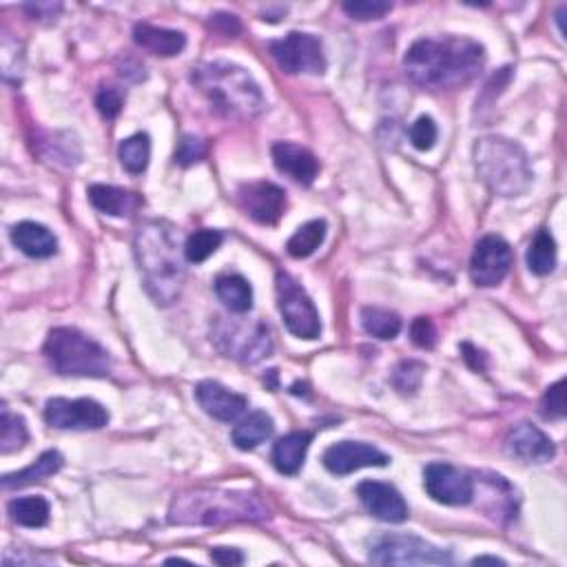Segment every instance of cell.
<instances>
[{"mask_svg":"<svg viewBox=\"0 0 567 567\" xmlns=\"http://www.w3.org/2000/svg\"><path fill=\"white\" fill-rule=\"evenodd\" d=\"M486 65V49L461 36L421 38L404 56L406 76L417 87L441 91L468 85Z\"/></svg>","mask_w":567,"mask_h":567,"instance_id":"obj_1","label":"cell"},{"mask_svg":"<svg viewBox=\"0 0 567 567\" xmlns=\"http://www.w3.org/2000/svg\"><path fill=\"white\" fill-rule=\"evenodd\" d=\"M133 253L151 300L160 306L178 302L187 280V268L182 262L184 246H180L178 229L167 220L140 224L133 240Z\"/></svg>","mask_w":567,"mask_h":567,"instance_id":"obj_2","label":"cell"},{"mask_svg":"<svg viewBox=\"0 0 567 567\" xmlns=\"http://www.w3.org/2000/svg\"><path fill=\"white\" fill-rule=\"evenodd\" d=\"M191 82L224 118L253 120L266 107V100L255 78L240 65L213 60L193 67Z\"/></svg>","mask_w":567,"mask_h":567,"instance_id":"obj_3","label":"cell"},{"mask_svg":"<svg viewBox=\"0 0 567 567\" xmlns=\"http://www.w3.org/2000/svg\"><path fill=\"white\" fill-rule=\"evenodd\" d=\"M268 519L266 503L253 492L198 488L175 497L169 521L175 525H224Z\"/></svg>","mask_w":567,"mask_h":567,"instance_id":"obj_4","label":"cell"},{"mask_svg":"<svg viewBox=\"0 0 567 567\" xmlns=\"http://www.w3.org/2000/svg\"><path fill=\"white\" fill-rule=\"evenodd\" d=\"M474 167L481 182L501 198H519L532 187L528 153L514 140L486 136L474 144Z\"/></svg>","mask_w":567,"mask_h":567,"instance_id":"obj_5","label":"cell"},{"mask_svg":"<svg viewBox=\"0 0 567 567\" xmlns=\"http://www.w3.org/2000/svg\"><path fill=\"white\" fill-rule=\"evenodd\" d=\"M45 357L58 375L67 377H107L111 357L96 339L80 333L78 328L60 326L49 333Z\"/></svg>","mask_w":567,"mask_h":567,"instance_id":"obj_6","label":"cell"},{"mask_svg":"<svg viewBox=\"0 0 567 567\" xmlns=\"http://www.w3.org/2000/svg\"><path fill=\"white\" fill-rule=\"evenodd\" d=\"M375 565H450L452 554L419 536L384 534L370 548Z\"/></svg>","mask_w":567,"mask_h":567,"instance_id":"obj_7","label":"cell"},{"mask_svg":"<svg viewBox=\"0 0 567 567\" xmlns=\"http://www.w3.org/2000/svg\"><path fill=\"white\" fill-rule=\"evenodd\" d=\"M277 306L288 331L300 339H317L322 322L311 297L302 284L288 273H277Z\"/></svg>","mask_w":567,"mask_h":567,"instance_id":"obj_8","label":"cell"},{"mask_svg":"<svg viewBox=\"0 0 567 567\" xmlns=\"http://www.w3.org/2000/svg\"><path fill=\"white\" fill-rule=\"evenodd\" d=\"M268 51L275 58L277 67L286 74H324L326 60H324V47L322 40L313 34L291 32L282 40L268 45Z\"/></svg>","mask_w":567,"mask_h":567,"instance_id":"obj_9","label":"cell"},{"mask_svg":"<svg viewBox=\"0 0 567 567\" xmlns=\"http://www.w3.org/2000/svg\"><path fill=\"white\" fill-rule=\"evenodd\" d=\"M213 342L218 344L222 353L240 359L244 364L262 362L273 350L271 335H268V328L264 324L246 326L218 322L213 328Z\"/></svg>","mask_w":567,"mask_h":567,"instance_id":"obj_10","label":"cell"},{"mask_svg":"<svg viewBox=\"0 0 567 567\" xmlns=\"http://www.w3.org/2000/svg\"><path fill=\"white\" fill-rule=\"evenodd\" d=\"M45 421L58 430H100L109 424L107 408L94 399H49Z\"/></svg>","mask_w":567,"mask_h":567,"instance_id":"obj_11","label":"cell"},{"mask_svg":"<svg viewBox=\"0 0 567 567\" xmlns=\"http://www.w3.org/2000/svg\"><path fill=\"white\" fill-rule=\"evenodd\" d=\"M514 262V255L510 244L499 235H486L481 237L474 246L472 260H470V277L472 282L481 288L497 286L505 280L510 273Z\"/></svg>","mask_w":567,"mask_h":567,"instance_id":"obj_12","label":"cell"},{"mask_svg":"<svg viewBox=\"0 0 567 567\" xmlns=\"http://www.w3.org/2000/svg\"><path fill=\"white\" fill-rule=\"evenodd\" d=\"M424 488L428 497L443 505H468L474 499V483L468 472L450 463H430L424 470Z\"/></svg>","mask_w":567,"mask_h":567,"instance_id":"obj_13","label":"cell"},{"mask_svg":"<svg viewBox=\"0 0 567 567\" xmlns=\"http://www.w3.org/2000/svg\"><path fill=\"white\" fill-rule=\"evenodd\" d=\"M237 202L251 220L275 226L286 211V193L273 182H246L237 189Z\"/></svg>","mask_w":567,"mask_h":567,"instance_id":"obj_14","label":"cell"},{"mask_svg":"<svg viewBox=\"0 0 567 567\" xmlns=\"http://www.w3.org/2000/svg\"><path fill=\"white\" fill-rule=\"evenodd\" d=\"M384 452L368 446L362 441H342L324 452V466L328 472L344 477V474L357 472L362 468H384L388 466Z\"/></svg>","mask_w":567,"mask_h":567,"instance_id":"obj_15","label":"cell"},{"mask_svg":"<svg viewBox=\"0 0 567 567\" xmlns=\"http://www.w3.org/2000/svg\"><path fill=\"white\" fill-rule=\"evenodd\" d=\"M357 497L375 519L386 523H404L408 519V505L401 492L381 481H362L357 486Z\"/></svg>","mask_w":567,"mask_h":567,"instance_id":"obj_16","label":"cell"},{"mask_svg":"<svg viewBox=\"0 0 567 567\" xmlns=\"http://www.w3.org/2000/svg\"><path fill=\"white\" fill-rule=\"evenodd\" d=\"M195 399H198V404L206 415L222 421V424H233V421L244 415L246 406H249L246 397L224 388L218 381H200L198 388H195Z\"/></svg>","mask_w":567,"mask_h":567,"instance_id":"obj_17","label":"cell"},{"mask_svg":"<svg viewBox=\"0 0 567 567\" xmlns=\"http://www.w3.org/2000/svg\"><path fill=\"white\" fill-rule=\"evenodd\" d=\"M271 156L275 162V169L288 175L293 182L308 187L313 184L317 173H319V162L311 151L300 147V144L293 142H277L273 144Z\"/></svg>","mask_w":567,"mask_h":567,"instance_id":"obj_18","label":"cell"},{"mask_svg":"<svg viewBox=\"0 0 567 567\" xmlns=\"http://www.w3.org/2000/svg\"><path fill=\"white\" fill-rule=\"evenodd\" d=\"M505 448L512 457L525 463H545L556 455L552 439L532 424H519L508 432Z\"/></svg>","mask_w":567,"mask_h":567,"instance_id":"obj_19","label":"cell"},{"mask_svg":"<svg viewBox=\"0 0 567 567\" xmlns=\"http://www.w3.org/2000/svg\"><path fill=\"white\" fill-rule=\"evenodd\" d=\"M133 40L140 49L147 51L151 56L160 58H173L182 54V49L187 47V36L182 32L167 27H156L149 23H138L133 27Z\"/></svg>","mask_w":567,"mask_h":567,"instance_id":"obj_20","label":"cell"},{"mask_svg":"<svg viewBox=\"0 0 567 567\" xmlns=\"http://www.w3.org/2000/svg\"><path fill=\"white\" fill-rule=\"evenodd\" d=\"M12 242L20 253L45 260L58 251V240L47 226L38 222H20L12 229Z\"/></svg>","mask_w":567,"mask_h":567,"instance_id":"obj_21","label":"cell"},{"mask_svg":"<svg viewBox=\"0 0 567 567\" xmlns=\"http://www.w3.org/2000/svg\"><path fill=\"white\" fill-rule=\"evenodd\" d=\"M311 441H313L311 432H302V430L288 432V435H284L282 439H277L271 457L275 470L288 474V477L300 472V468L304 466L306 452L311 448Z\"/></svg>","mask_w":567,"mask_h":567,"instance_id":"obj_22","label":"cell"},{"mask_svg":"<svg viewBox=\"0 0 567 567\" xmlns=\"http://www.w3.org/2000/svg\"><path fill=\"white\" fill-rule=\"evenodd\" d=\"M87 195L89 202L94 204V209L105 215H113V218H127L140 204L136 193H129L118 187H107V184H91Z\"/></svg>","mask_w":567,"mask_h":567,"instance_id":"obj_23","label":"cell"},{"mask_svg":"<svg viewBox=\"0 0 567 567\" xmlns=\"http://www.w3.org/2000/svg\"><path fill=\"white\" fill-rule=\"evenodd\" d=\"M215 293H218L220 302L229 308L231 313L244 315L253 308V288L249 280H244L242 275H220L218 280H215Z\"/></svg>","mask_w":567,"mask_h":567,"instance_id":"obj_24","label":"cell"},{"mask_svg":"<svg viewBox=\"0 0 567 567\" xmlns=\"http://www.w3.org/2000/svg\"><path fill=\"white\" fill-rule=\"evenodd\" d=\"M63 455L56 450H47L40 455L32 466H27L25 470L14 472V474H5L3 477V488L5 490H12V488H20V486H29V483H36V481H45L49 477H54V474L63 468Z\"/></svg>","mask_w":567,"mask_h":567,"instance_id":"obj_25","label":"cell"},{"mask_svg":"<svg viewBox=\"0 0 567 567\" xmlns=\"http://www.w3.org/2000/svg\"><path fill=\"white\" fill-rule=\"evenodd\" d=\"M275 432L273 419L266 415L262 410L251 412L249 417H244L240 424L233 428V443L240 450H253L264 443L266 439H271Z\"/></svg>","mask_w":567,"mask_h":567,"instance_id":"obj_26","label":"cell"},{"mask_svg":"<svg viewBox=\"0 0 567 567\" xmlns=\"http://www.w3.org/2000/svg\"><path fill=\"white\" fill-rule=\"evenodd\" d=\"M326 237V222L324 220H313L306 222L304 226L295 231V235L288 240L286 251L295 260H304V257H311L319 246H322Z\"/></svg>","mask_w":567,"mask_h":567,"instance_id":"obj_27","label":"cell"},{"mask_svg":"<svg viewBox=\"0 0 567 567\" xmlns=\"http://www.w3.org/2000/svg\"><path fill=\"white\" fill-rule=\"evenodd\" d=\"M528 266L534 275H550L556 266V244L548 229H539L528 249Z\"/></svg>","mask_w":567,"mask_h":567,"instance_id":"obj_28","label":"cell"},{"mask_svg":"<svg viewBox=\"0 0 567 567\" xmlns=\"http://www.w3.org/2000/svg\"><path fill=\"white\" fill-rule=\"evenodd\" d=\"M118 156L122 167H125L131 175H140L147 171L151 158V140L147 133H136V136L122 140Z\"/></svg>","mask_w":567,"mask_h":567,"instance_id":"obj_29","label":"cell"},{"mask_svg":"<svg viewBox=\"0 0 567 567\" xmlns=\"http://www.w3.org/2000/svg\"><path fill=\"white\" fill-rule=\"evenodd\" d=\"M12 519L23 528H43L49 521V503L43 497H20L9 503Z\"/></svg>","mask_w":567,"mask_h":567,"instance_id":"obj_30","label":"cell"},{"mask_svg":"<svg viewBox=\"0 0 567 567\" xmlns=\"http://www.w3.org/2000/svg\"><path fill=\"white\" fill-rule=\"evenodd\" d=\"M362 324L364 331L368 335H373L377 339H395L401 331V319L397 313H390L386 308H377V306H368L362 311Z\"/></svg>","mask_w":567,"mask_h":567,"instance_id":"obj_31","label":"cell"},{"mask_svg":"<svg viewBox=\"0 0 567 567\" xmlns=\"http://www.w3.org/2000/svg\"><path fill=\"white\" fill-rule=\"evenodd\" d=\"M29 432L25 419L20 415L9 412L7 406H3V417H0V452L9 455V452L20 450L27 443Z\"/></svg>","mask_w":567,"mask_h":567,"instance_id":"obj_32","label":"cell"},{"mask_svg":"<svg viewBox=\"0 0 567 567\" xmlns=\"http://www.w3.org/2000/svg\"><path fill=\"white\" fill-rule=\"evenodd\" d=\"M224 242V235L220 231L213 229H202L189 235V240L184 242V257L191 264H202L209 260V257L220 249Z\"/></svg>","mask_w":567,"mask_h":567,"instance_id":"obj_33","label":"cell"},{"mask_svg":"<svg viewBox=\"0 0 567 567\" xmlns=\"http://www.w3.org/2000/svg\"><path fill=\"white\" fill-rule=\"evenodd\" d=\"M426 366L417 362V359H406L401 362L395 373H393V386L399 390V393H415V390L421 386V379H424Z\"/></svg>","mask_w":567,"mask_h":567,"instance_id":"obj_34","label":"cell"},{"mask_svg":"<svg viewBox=\"0 0 567 567\" xmlns=\"http://www.w3.org/2000/svg\"><path fill=\"white\" fill-rule=\"evenodd\" d=\"M390 9L393 5L384 3V0H350V3H344V12L359 23L384 18Z\"/></svg>","mask_w":567,"mask_h":567,"instance_id":"obj_35","label":"cell"},{"mask_svg":"<svg viewBox=\"0 0 567 567\" xmlns=\"http://www.w3.org/2000/svg\"><path fill=\"white\" fill-rule=\"evenodd\" d=\"M541 412L545 419H563L565 417V379L556 381L545 390L541 401Z\"/></svg>","mask_w":567,"mask_h":567,"instance_id":"obj_36","label":"cell"},{"mask_svg":"<svg viewBox=\"0 0 567 567\" xmlns=\"http://www.w3.org/2000/svg\"><path fill=\"white\" fill-rule=\"evenodd\" d=\"M437 136H439L437 125H435V120H432L430 116L417 118L415 125L410 127V140H412V144H415L419 151H428V149L435 147Z\"/></svg>","mask_w":567,"mask_h":567,"instance_id":"obj_37","label":"cell"},{"mask_svg":"<svg viewBox=\"0 0 567 567\" xmlns=\"http://www.w3.org/2000/svg\"><path fill=\"white\" fill-rule=\"evenodd\" d=\"M122 105H125V96L122 91L116 87H102L96 96V107L98 111L105 116L107 120H113L122 111Z\"/></svg>","mask_w":567,"mask_h":567,"instance_id":"obj_38","label":"cell"},{"mask_svg":"<svg viewBox=\"0 0 567 567\" xmlns=\"http://www.w3.org/2000/svg\"><path fill=\"white\" fill-rule=\"evenodd\" d=\"M204 158V142L195 136H184L175 151V162L180 167H191V164L200 162Z\"/></svg>","mask_w":567,"mask_h":567,"instance_id":"obj_39","label":"cell"},{"mask_svg":"<svg viewBox=\"0 0 567 567\" xmlns=\"http://www.w3.org/2000/svg\"><path fill=\"white\" fill-rule=\"evenodd\" d=\"M410 337H412V342H415V346L430 350L437 344V328L435 324H432V319L417 317L410 326Z\"/></svg>","mask_w":567,"mask_h":567,"instance_id":"obj_40","label":"cell"},{"mask_svg":"<svg viewBox=\"0 0 567 567\" xmlns=\"http://www.w3.org/2000/svg\"><path fill=\"white\" fill-rule=\"evenodd\" d=\"M211 27L218 34L229 36V38H235L237 34L242 32L240 20H237V16H233V14H215V16H211Z\"/></svg>","mask_w":567,"mask_h":567,"instance_id":"obj_41","label":"cell"},{"mask_svg":"<svg viewBox=\"0 0 567 567\" xmlns=\"http://www.w3.org/2000/svg\"><path fill=\"white\" fill-rule=\"evenodd\" d=\"M211 561L218 565H242L244 554L233 548H213L211 550Z\"/></svg>","mask_w":567,"mask_h":567,"instance_id":"obj_42","label":"cell"},{"mask_svg":"<svg viewBox=\"0 0 567 567\" xmlns=\"http://www.w3.org/2000/svg\"><path fill=\"white\" fill-rule=\"evenodd\" d=\"M461 353H463V359H466V364L472 370H477V373H481V370H486V355H483L479 348H474L472 344H463Z\"/></svg>","mask_w":567,"mask_h":567,"instance_id":"obj_43","label":"cell"},{"mask_svg":"<svg viewBox=\"0 0 567 567\" xmlns=\"http://www.w3.org/2000/svg\"><path fill=\"white\" fill-rule=\"evenodd\" d=\"M63 5H51V3H36V5H25V12L32 14L34 20H43V18H56Z\"/></svg>","mask_w":567,"mask_h":567,"instance_id":"obj_44","label":"cell"},{"mask_svg":"<svg viewBox=\"0 0 567 567\" xmlns=\"http://www.w3.org/2000/svg\"><path fill=\"white\" fill-rule=\"evenodd\" d=\"M483 563H492V565H505V561L497 559V556H477V559L472 561V565H483Z\"/></svg>","mask_w":567,"mask_h":567,"instance_id":"obj_45","label":"cell"}]
</instances>
